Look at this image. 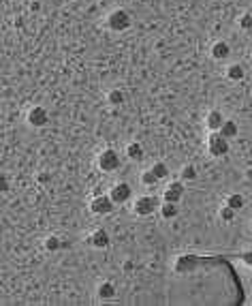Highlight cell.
I'll use <instances>...</instances> for the list:
<instances>
[{
    "label": "cell",
    "instance_id": "obj_1",
    "mask_svg": "<svg viewBox=\"0 0 252 306\" xmlns=\"http://www.w3.org/2000/svg\"><path fill=\"white\" fill-rule=\"evenodd\" d=\"M105 26H107V30H111V33H126V30L133 26V15L126 11V9L118 7V9H113V11H109V15L105 17Z\"/></svg>",
    "mask_w": 252,
    "mask_h": 306
},
{
    "label": "cell",
    "instance_id": "obj_2",
    "mask_svg": "<svg viewBox=\"0 0 252 306\" xmlns=\"http://www.w3.org/2000/svg\"><path fill=\"white\" fill-rule=\"evenodd\" d=\"M205 148L209 152V157H214V159H223L229 155V150H231V141L220 133V131H214V133H209L207 139H205Z\"/></svg>",
    "mask_w": 252,
    "mask_h": 306
},
{
    "label": "cell",
    "instance_id": "obj_3",
    "mask_svg": "<svg viewBox=\"0 0 252 306\" xmlns=\"http://www.w3.org/2000/svg\"><path fill=\"white\" fill-rule=\"evenodd\" d=\"M88 208L92 214H97V217H107V214H111L115 210V201L111 199L109 193H94Z\"/></svg>",
    "mask_w": 252,
    "mask_h": 306
},
{
    "label": "cell",
    "instance_id": "obj_4",
    "mask_svg": "<svg viewBox=\"0 0 252 306\" xmlns=\"http://www.w3.org/2000/svg\"><path fill=\"white\" fill-rule=\"evenodd\" d=\"M97 165H99V169L105 171V173L118 171L120 165H122L120 152H118V150H113V148H105V150H101V155L97 157Z\"/></svg>",
    "mask_w": 252,
    "mask_h": 306
},
{
    "label": "cell",
    "instance_id": "obj_5",
    "mask_svg": "<svg viewBox=\"0 0 252 306\" xmlns=\"http://www.w3.org/2000/svg\"><path fill=\"white\" fill-rule=\"evenodd\" d=\"M161 199L156 197V195H141L135 199L133 203V212L137 214V217H152V214L161 208Z\"/></svg>",
    "mask_w": 252,
    "mask_h": 306
},
{
    "label": "cell",
    "instance_id": "obj_6",
    "mask_svg": "<svg viewBox=\"0 0 252 306\" xmlns=\"http://www.w3.org/2000/svg\"><path fill=\"white\" fill-rule=\"evenodd\" d=\"M26 122L33 129H43L49 125V111L43 105H33L26 111Z\"/></svg>",
    "mask_w": 252,
    "mask_h": 306
},
{
    "label": "cell",
    "instance_id": "obj_7",
    "mask_svg": "<svg viewBox=\"0 0 252 306\" xmlns=\"http://www.w3.org/2000/svg\"><path fill=\"white\" fill-rule=\"evenodd\" d=\"M107 193L115 201V206H124V203H129L131 197H133V187L129 185V182H115Z\"/></svg>",
    "mask_w": 252,
    "mask_h": 306
},
{
    "label": "cell",
    "instance_id": "obj_8",
    "mask_svg": "<svg viewBox=\"0 0 252 306\" xmlns=\"http://www.w3.org/2000/svg\"><path fill=\"white\" fill-rule=\"evenodd\" d=\"M184 193H186V182H184V180L169 182V185H167V189L163 191V201L180 203V199L184 197Z\"/></svg>",
    "mask_w": 252,
    "mask_h": 306
},
{
    "label": "cell",
    "instance_id": "obj_9",
    "mask_svg": "<svg viewBox=\"0 0 252 306\" xmlns=\"http://www.w3.org/2000/svg\"><path fill=\"white\" fill-rule=\"evenodd\" d=\"M86 242L90 244L92 249H107L111 240H109V233L105 231L103 227H97V229H94V231L90 233V236L86 238Z\"/></svg>",
    "mask_w": 252,
    "mask_h": 306
},
{
    "label": "cell",
    "instance_id": "obj_10",
    "mask_svg": "<svg viewBox=\"0 0 252 306\" xmlns=\"http://www.w3.org/2000/svg\"><path fill=\"white\" fill-rule=\"evenodd\" d=\"M209 56H212L214 60H218V63H223V60H227L231 56V45L225 39H218L209 45Z\"/></svg>",
    "mask_w": 252,
    "mask_h": 306
},
{
    "label": "cell",
    "instance_id": "obj_11",
    "mask_svg": "<svg viewBox=\"0 0 252 306\" xmlns=\"http://www.w3.org/2000/svg\"><path fill=\"white\" fill-rule=\"evenodd\" d=\"M225 114L220 109H212V111H207L205 114V129L209 131V133H214V131H220V127L225 125Z\"/></svg>",
    "mask_w": 252,
    "mask_h": 306
},
{
    "label": "cell",
    "instance_id": "obj_12",
    "mask_svg": "<svg viewBox=\"0 0 252 306\" xmlns=\"http://www.w3.org/2000/svg\"><path fill=\"white\" fill-rule=\"evenodd\" d=\"M115 293H118V287L113 285V281H101L97 285V298L99 300H113Z\"/></svg>",
    "mask_w": 252,
    "mask_h": 306
},
{
    "label": "cell",
    "instance_id": "obj_13",
    "mask_svg": "<svg viewBox=\"0 0 252 306\" xmlns=\"http://www.w3.org/2000/svg\"><path fill=\"white\" fill-rule=\"evenodd\" d=\"M124 155H126V159H129V161L137 163V161H141L145 157V150H143V146L139 144V141H131V144H126Z\"/></svg>",
    "mask_w": 252,
    "mask_h": 306
},
{
    "label": "cell",
    "instance_id": "obj_14",
    "mask_svg": "<svg viewBox=\"0 0 252 306\" xmlns=\"http://www.w3.org/2000/svg\"><path fill=\"white\" fill-rule=\"evenodd\" d=\"M159 214L165 221H173L177 214H180V208H177V203H173V201H163L159 208Z\"/></svg>",
    "mask_w": 252,
    "mask_h": 306
},
{
    "label": "cell",
    "instance_id": "obj_15",
    "mask_svg": "<svg viewBox=\"0 0 252 306\" xmlns=\"http://www.w3.org/2000/svg\"><path fill=\"white\" fill-rule=\"evenodd\" d=\"M244 75H246V71H244V67H241L239 63H231L225 69V77L229 81H241V79H244Z\"/></svg>",
    "mask_w": 252,
    "mask_h": 306
},
{
    "label": "cell",
    "instance_id": "obj_16",
    "mask_svg": "<svg viewBox=\"0 0 252 306\" xmlns=\"http://www.w3.org/2000/svg\"><path fill=\"white\" fill-rule=\"evenodd\" d=\"M105 101H107V105H111V107H120V105H124L126 95L122 93L120 88H111L109 93L105 95Z\"/></svg>",
    "mask_w": 252,
    "mask_h": 306
},
{
    "label": "cell",
    "instance_id": "obj_17",
    "mask_svg": "<svg viewBox=\"0 0 252 306\" xmlns=\"http://www.w3.org/2000/svg\"><path fill=\"white\" fill-rule=\"evenodd\" d=\"M220 133H223V135H225L229 141H231V139H235V137L239 135V125H237L235 120L227 118V120H225V125L220 127Z\"/></svg>",
    "mask_w": 252,
    "mask_h": 306
},
{
    "label": "cell",
    "instance_id": "obj_18",
    "mask_svg": "<svg viewBox=\"0 0 252 306\" xmlns=\"http://www.w3.org/2000/svg\"><path fill=\"white\" fill-rule=\"evenodd\" d=\"M139 180H141V185L148 187V189H150V187H156V185L161 182V178L152 171V167H150V169H143V171L139 173Z\"/></svg>",
    "mask_w": 252,
    "mask_h": 306
},
{
    "label": "cell",
    "instance_id": "obj_19",
    "mask_svg": "<svg viewBox=\"0 0 252 306\" xmlns=\"http://www.w3.org/2000/svg\"><path fill=\"white\" fill-rule=\"evenodd\" d=\"M225 203H227V206H231V208H233L235 212H239L241 208H244L246 199H244V195H241V193H231V195H227Z\"/></svg>",
    "mask_w": 252,
    "mask_h": 306
},
{
    "label": "cell",
    "instance_id": "obj_20",
    "mask_svg": "<svg viewBox=\"0 0 252 306\" xmlns=\"http://www.w3.org/2000/svg\"><path fill=\"white\" fill-rule=\"evenodd\" d=\"M235 217H237V212L231 208V206H227V203H223V206L218 208V219L223 221V223H233Z\"/></svg>",
    "mask_w": 252,
    "mask_h": 306
},
{
    "label": "cell",
    "instance_id": "obj_21",
    "mask_svg": "<svg viewBox=\"0 0 252 306\" xmlns=\"http://www.w3.org/2000/svg\"><path fill=\"white\" fill-rule=\"evenodd\" d=\"M43 247H45V251H49V253H58L62 247H65V242H62L58 236H47L45 242H43Z\"/></svg>",
    "mask_w": 252,
    "mask_h": 306
},
{
    "label": "cell",
    "instance_id": "obj_22",
    "mask_svg": "<svg viewBox=\"0 0 252 306\" xmlns=\"http://www.w3.org/2000/svg\"><path fill=\"white\" fill-rule=\"evenodd\" d=\"M180 180H184V182H195V180H197V167L191 165V163H186V165L180 169Z\"/></svg>",
    "mask_w": 252,
    "mask_h": 306
},
{
    "label": "cell",
    "instance_id": "obj_23",
    "mask_svg": "<svg viewBox=\"0 0 252 306\" xmlns=\"http://www.w3.org/2000/svg\"><path fill=\"white\" fill-rule=\"evenodd\" d=\"M152 171L156 173V176H159L161 180H165V178H169V165H167V163L165 161H156L154 163V165H152Z\"/></svg>",
    "mask_w": 252,
    "mask_h": 306
},
{
    "label": "cell",
    "instance_id": "obj_24",
    "mask_svg": "<svg viewBox=\"0 0 252 306\" xmlns=\"http://www.w3.org/2000/svg\"><path fill=\"white\" fill-rule=\"evenodd\" d=\"M237 24L241 30H252V13L246 11V13H241L239 19H237Z\"/></svg>",
    "mask_w": 252,
    "mask_h": 306
}]
</instances>
